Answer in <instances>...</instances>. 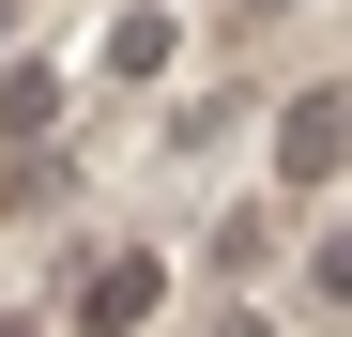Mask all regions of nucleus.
Instances as JSON below:
<instances>
[{"label": "nucleus", "mask_w": 352, "mask_h": 337, "mask_svg": "<svg viewBox=\"0 0 352 337\" xmlns=\"http://www.w3.org/2000/svg\"><path fill=\"white\" fill-rule=\"evenodd\" d=\"M337 138H352V123H337V92H307V107H291V138H276V153H291V184H307V168H337Z\"/></svg>", "instance_id": "f257e3e1"}]
</instances>
